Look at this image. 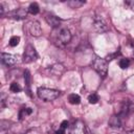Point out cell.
I'll use <instances>...</instances> for the list:
<instances>
[{
	"label": "cell",
	"mask_w": 134,
	"mask_h": 134,
	"mask_svg": "<svg viewBox=\"0 0 134 134\" xmlns=\"http://www.w3.org/2000/svg\"><path fill=\"white\" fill-rule=\"evenodd\" d=\"M57 29H58V32L55 34V36L53 38L54 43L59 47H64L71 41L72 35L67 27H59Z\"/></svg>",
	"instance_id": "cell-1"
},
{
	"label": "cell",
	"mask_w": 134,
	"mask_h": 134,
	"mask_svg": "<svg viewBox=\"0 0 134 134\" xmlns=\"http://www.w3.org/2000/svg\"><path fill=\"white\" fill-rule=\"evenodd\" d=\"M92 67L102 77H106L108 73V61L106 59L94 55L92 60Z\"/></svg>",
	"instance_id": "cell-2"
},
{
	"label": "cell",
	"mask_w": 134,
	"mask_h": 134,
	"mask_svg": "<svg viewBox=\"0 0 134 134\" xmlns=\"http://www.w3.org/2000/svg\"><path fill=\"white\" fill-rule=\"evenodd\" d=\"M37 94H38L39 98H41L42 100H44V102H51V100H54L55 98L59 97L60 91L55 90V89L46 88V87H40L37 90Z\"/></svg>",
	"instance_id": "cell-3"
},
{
	"label": "cell",
	"mask_w": 134,
	"mask_h": 134,
	"mask_svg": "<svg viewBox=\"0 0 134 134\" xmlns=\"http://www.w3.org/2000/svg\"><path fill=\"white\" fill-rule=\"evenodd\" d=\"M38 58H39V55H38V52H37L36 48H35L32 45L28 44V45L26 46V48H25V50H24V53H23V57H22L23 63L28 64V63L35 62V61L38 60Z\"/></svg>",
	"instance_id": "cell-4"
},
{
	"label": "cell",
	"mask_w": 134,
	"mask_h": 134,
	"mask_svg": "<svg viewBox=\"0 0 134 134\" xmlns=\"http://www.w3.org/2000/svg\"><path fill=\"white\" fill-rule=\"evenodd\" d=\"M70 134H90V131L84 121L75 120L70 127Z\"/></svg>",
	"instance_id": "cell-5"
},
{
	"label": "cell",
	"mask_w": 134,
	"mask_h": 134,
	"mask_svg": "<svg viewBox=\"0 0 134 134\" xmlns=\"http://www.w3.org/2000/svg\"><path fill=\"white\" fill-rule=\"evenodd\" d=\"M26 28H27V31L30 36L32 37H39L42 35V28H41V25L38 21L34 20V21H30L26 24Z\"/></svg>",
	"instance_id": "cell-6"
},
{
	"label": "cell",
	"mask_w": 134,
	"mask_h": 134,
	"mask_svg": "<svg viewBox=\"0 0 134 134\" xmlns=\"http://www.w3.org/2000/svg\"><path fill=\"white\" fill-rule=\"evenodd\" d=\"M93 27L99 34L106 32L108 30V25H107L106 21L100 16H94L93 17Z\"/></svg>",
	"instance_id": "cell-7"
},
{
	"label": "cell",
	"mask_w": 134,
	"mask_h": 134,
	"mask_svg": "<svg viewBox=\"0 0 134 134\" xmlns=\"http://www.w3.org/2000/svg\"><path fill=\"white\" fill-rule=\"evenodd\" d=\"M27 13L28 10L25 9V8H17V9H14V10H10L8 12L5 16L7 18H10V19H15V20H22V19H25L26 16H27Z\"/></svg>",
	"instance_id": "cell-8"
},
{
	"label": "cell",
	"mask_w": 134,
	"mask_h": 134,
	"mask_svg": "<svg viewBox=\"0 0 134 134\" xmlns=\"http://www.w3.org/2000/svg\"><path fill=\"white\" fill-rule=\"evenodd\" d=\"M17 57L14 55V54H10V53H5V52H2L1 53V63L3 65H5L6 67H12V66H15L17 64Z\"/></svg>",
	"instance_id": "cell-9"
},
{
	"label": "cell",
	"mask_w": 134,
	"mask_h": 134,
	"mask_svg": "<svg viewBox=\"0 0 134 134\" xmlns=\"http://www.w3.org/2000/svg\"><path fill=\"white\" fill-rule=\"evenodd\" d=\"M45 21H46V23H47L49 26H51V27L54 28V29L61 27V19L58 18V17L54 16V15L47 14V15L45 16Z\"/></svg>",
	"instance_id": "cell-10"
},
{
	"label": "cell",
	"mask_w": 134,
	"mask_h": 134,
	"mask_svg": "<svg viewBox=\"0 0 134 134\" xmlns=\"http://www.w3.org/2000/svg\"><path fill=\"white\" fill-rule=\"evenodd\" d=\"M49 70H50L51 74H53V75H59V76H60V75L65 71V68H64V66L61 65V64H54V65H52V66L49 68Z\"/></svg>",
	"instance_id": "cell-11"
},
{
	"label": "cell",
	"mask_w": 134,
	"mask_h": 134,
	"mask_svg": "<svg viewBox=\"0 0 134 134\" xmlns=\"http://www.w3.org/2000/svg\"><path fill=\"white\" fill-rule=\"evenodd\" d=\"M109 125L112 128H120L121 127V117L119 115H114L111 117V119L109 120Z\"/></svg>",
	"instance_id": "cell-12"
},
{
	"label": "cell",
	"mask_w": 134,
	"mask_h": 134,
	"mask_svg": "<svg viewBox=\"0 0 134 134\" xmlns=\"http://www.w3.org/2000/svg\"><path fill=\"white\" fill-rule=\"evenodd\" d=\"M31 113H32V109H31V108L24 107V108L20 109V111H19V119H20V120H23L25 117H27V116L30 115Z\"/></svg>",
	"instance_id": "cell-13"
},
{
	"label": "cell",
	"mask_w": 134,
	"mask_h": 134,
	"mask_svg": "<svg viewBox=\"0 0 134 134\" xmlns=\"http://www.w3.org/2000/svg\"><path fill=\"white\" fill-rule=\"evenodd\" d=\"M24 81H25V85L27 87V94L29 96H31L30 94V81H31V77H30V73L28 70H25L24 72Z\"/></svg>",
	"instance_id": "cell-14"
},
{
	"label": "cell",
	"mask_w": 134,
	"mask_h": 134,
	"mask_svg": "<svg viewBox=\"0 0 134 134\" xmlns=\"http://www.w3.org/2000/svg\"><path fill=\"white\" fill-rule=\"evenodd\" d=\"M86 2L85 1H82V0H71V1H68L67 2V5L70 6L71 8H80Z\"/></svg>",
	"instance_id": "cell-15"
},
{
	"label": "cell",
	"mask_w": 134,
	"mask_h": 134,
	"mask_svg": "<svg viewBox=\"0 0 134 134\" xmlns=\"http://www.w3.org/2000/svg\"><path fill=\"white\" fill-rule=\"evenodd\" d=\"M68 102L71 104V105H79L81 103V97L79 94H75V93H72L68 96Z\"/></svg>",
	"instance_id": "cell-16"
},
{
	"label": "cell",
	"mask_w": 134,
	"mask_h": 134,
	"mask_svg": "<svg viewBox=\"0 0 134 134\" xmlns=\"http://www.w3.org/2000/svg\"><path fill=\"white\" fill-rule=\"evenodd\" d=\"M27 10L31 15H37L40 12V8H39V5L37 3H30L29 6H28V8H27Z\"/></svg>",
	"instance_id": "cell-17"
},
{
	"label": "cell",
	"mask_w": 134,
	"mask_h": 134,
	"mask_svg": "<svg viewBox=\"0 0 134 134\" xmlns=\"http://www.w3.org/2000/svg\"><path fill=\"white\" fill-rule=\"evenodd\" d=\"M9 90L12 92H14V93H18V92H20L22 90V88L20 87V85L18 83H12L10 86H9Z\"/></svg>",
	"instance_id": "cell-18"
},
{
	"label": "cell",
	"mask_w": 134,
	"mask_h": 134,
	"mask_svg": "<svg viewBox=\"0 0 134 134\" xmlns=\"http://www.w3.org/2000/svg\"><path fill=\"white\" fill-rule=\"evenodd\" d=\"M98 100H99V96L96 93H92V94H90L88 96V102L90 104H96Z\"/></svg>",
	"instance_id": "cell-19"
},
{
	"label": "cell",
	"mask_w": 134,
	"mask_h": 134,
	"mask_svg": "<svg viewBox=\"0 0 134 134\" xmlns=\"http://www.w3.org/2000/svg\"><path fill=\"white\" fill-rule=\"evenodd\" d=\"M19 42H20V37H18V36H13V37L9 39V45H10L12 47L17 46V45L19 44Z\"/></svg>",
	"instance_id": "cell-20"
},
{
	"label": "cell",
	"mask_w": 134,
	"mask_h": 134,
	"mask_svg": "<svg viewBox=\"0 0 134 134\" xmlns=\"http://www.w3.org/2000/svg\"><path fill=\"white\" fill-rule=\"evenodd\" d=\"M130 66V60L129 59H120L119 61V67L121 69H126Z\"/></svg>",
	"instance_id": "cell-21"
},
{
	"label": "cell",
	"mask_w": 134,
	"mask_h": 134,
	"mask_svg": "<svg viewBox=\"0 0 134 134\" xmlns=\"http://www.w3.org/2000/svg\"><path fill=\"white\" fill-rule=\"evenodd\" d=\"M118 55H120V52L119 51H115L114 53H112V54H109L108 57H107V61H111V60H113V59H115L116 57H118Z\"/></svg>",
	"instance_id": "cell-22"
},
{
	"label": "cell",
	"mask_w": 134,
	"mask_h": 134,
	"mask_svg": "<svg viewBox=\"0 0 134 134\" xmlns=\"http://www.w3.org/2000/svg\"><path fill=\"white\" fill-rule=\"evenodd\" d=\"M125 4H126L129 8H131V10L134 12V0H128V1H125Z\"/></svg>",
	"instance_id": "cell-23"
},
{
	"label": "cell",
	"mask_w": 134,
	"mask_h": 134,
	"mask_svg": "<svg viewBox=\"0 0 134 134\" xmlns=\"http://www.w3.org/2000/svg\"><path fill=\"white\" fill-rule=\"evenodd\" d=\"M69 127V122L67 121V120H63L62 122H61V128L62 129H67Z\"/></svg>",
	"instance_id": "cell-24"
},
{
	"label": "cell",
	"mask_w": 134,
	"mask_h": 134,
	"mask_svg": "<svg viewBox=\"0 0 134 134\" xmlns=\"http://www.w3.org/2000/svg\"><path fill=\"white\" fill-rule=\"evenodd\" d=\"M55 134H65V129L60 128L58 131H55Z\"/></svg>",
	"instance_id": "cell-25"
}]
</instances>
